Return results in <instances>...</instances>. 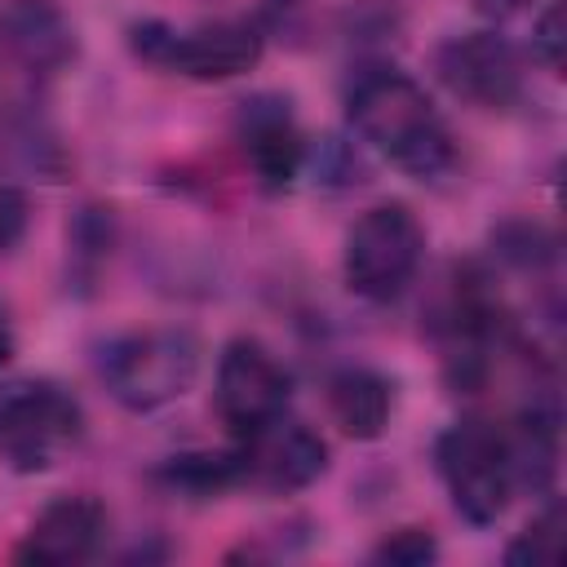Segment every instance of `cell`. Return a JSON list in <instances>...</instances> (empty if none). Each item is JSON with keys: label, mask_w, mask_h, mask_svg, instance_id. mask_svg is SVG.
<instances>
[{"label": "cell", "mask_w": 567, "mask_h": 567, "mask_svg": "<svg viewBox=\"0 0 567 567\" xmlns=\"http://www.w3.org/2000/svg\"><path fill=\"white\" fill-rule=\"evenodd\" d=\"M434 461H439V478L452 496V509L474 523V527H492L514 496V461H509V439L501 425L483 421V416H465L456 425H447L434 443Z\"/></svg>", "instance_id": "4"}, {"label": "cell", "mask_w": 567, "mask_h": 567, "mask_svg": "<svg viewBox=\"0 0 567 567\" xmlns=\"http://www.w3.org/2000/svg\"><path fill=\"white\" fill-rule=\"evenodd\" d=\"M27 221H31V204H27V195H22L18 186L0 182V257L13 252V248L22 244Z\"/></svg>", "instance_id": "17"}, {"label": "cell", "mask_w": 567, "mask_h": 567, "mask_svg": "<svg viewBox=\"0 0 567 567\" xmlns=\"http://www.w3.org/2000/svg\"><path fill=\"white\" fill-rule=\"evenodd\" d=\"M346 120L385 164L416 182H439L456 164V142L434 97L399 66H368L346 89Z\"/></svg>", "instance_id": "2"}, {"label": "cell", "mask_w": 567, "mask_h": 567, "mask_svg": "<svg viewBox=\"0 0 567 567\" xmlns=\"http://www.w3.org/2000/svg\"><path fill=\"white\" fill-rule=\"evenodd\" d=\"M532 0H474V9L483 13V18H492V22H505V18H514L518 9H527Z\"/></svg>", "instance_id": "19"}, {"label": "cell", "mask_w": 567, "mask_h": 567, "mask_svg": "<svg viewBox=\"0 0 567 567\" xmlns=\"http://www.w3.org/2000/svg\"><path fill=\"white\" fill-rule=\"evenodd\" d=\"M235 142L266 190H284L301 173L306 137L297 128L288 97L279 93H252L235 106Z\"/></svg>", "instance_id": "11"}, {"label": "cell", "mask_w": 567, "mask_h": 567, "mask_svg": "<svg viewBox=\"0 0 567 567\" xmlns=\"http://www.w3.org/2000/svg\"><path fill=\"white\" fill-rule=\"evenodd\" d=\"M425 257V226L408 204H377L368 208L341 252L346 288L363 301H394L421 270Z\"/></svg>", "instance_id": "7"}, {"label": "cell", "mask_w": 567, "mask_h": 567, "mask_svg": "<svg viewBox=\"0 0 567 567\" xmlns=\"http://www.w3.org/2000/svg\"><path fill=\"white\" fill-rule=\"evenodd\" d=\"M434 71L461 102L483 111H505L523 97V62L514 44L496 31H470L443 40L434 53Z\"/></svg>", "instance_id": "10"}, {"label": "cell", "mask_w": 567, "mask_h": 567, "mask_svg": "<svg viewBox=\"0 0 567 567\" xmlns=\"http://www.w3.org/2000/svg\"><path fill=\"white\" fill-rule=\"evenodd\" d=\"M128 44L137 58L190 75V80H235L261 62L266 35L248 18H217L195 27H168V22H133Z\"/></svg>", "instance_id": "6"}, {"label": "cell", "mask_w": 567, "mask_h": 567, "mask_svg": "<svg viewBox=\"0 0 567 567\" xmlns=\"http://www.w3.org/2000/svg\"><path fill=\"white\" fill-rule=\"evenodd\" d=\"M159 483H168L182 496H217L235 487V456L230 452H190L173 456L155 470Z\"/></svg>", "instance_id": "14"}, {"label": "cell", "mask_w": 567, "mask_h": 567, "mask_svg": "<svg viewBox=\"0 0 567 567\" xmlns=\"http://www.w3.org/2000/svg\"><path fill=\"white\" fill-rule=\"evenodd\" d=\"M84 434L80 399L44 377L13 381L0 390V461L13 474L53 470Z\"/></svg>", "instance_id": "5"}, {"label": "cell", "mask_w": 567, "mask_h": 567, "mask_svg": "<svg viewBox=\"0 0 567 567\" xmlns=\"http://www.w3.org/2000/svg\"><path fill=\"white\" fill-rule=\"evenodd\" d=\"M230 456H235V487H252L270 496L301 492L328 470V443L310 425L288 416H275L252 434H239V447H230Z\"/></svg>", "instance_id": "9"}, {"label": "cell", "mask_w": 567, "mask_h": 567, "mask_svg": "<svg viewBox=\"0 0 567 567\" xmlns=\"http://www.w3.org/2000/svg\"><path fill=\"white\" fill-rule=\"evenodd\" d=\"M532 49H536V58H540L549 71H558V66H563V0H554V4L536 18Z\"/></svg>", "instance_id": "18"}, {"label": "cell", "mask_w": 567, "mask_h": 567, "mask_svg": "<svg viewBox=\"0 0 567 567\" xmlns=\"http://www.w3.org/2000/svg\"><path fill=\"white\" fill-rule=\"evenodd\" d=\"M292 399V372L275 359V350L257 337H230L217 359V381H213V403L221 425L239 439L275 416H284Z\"/></svg>", "instance_id": "8"}, {"label": "cell", "mask_w": 567, "mask_h": 567, "mask_svg": "<svg viewBox=\"0 0 567 567\" xmlns=\"http://www.w3.org/2000/svg\"><path fill=\"white\" fill-rule=\"evenodd\" d=\"M106 505L89 492L58 496L53 505L40 509V518L27 527V536L13 549V563H35V567H75L89 563L102 540H106Z\"/></svg>", "instance_id": "12"}, {"label": "cell", "mask_w": 567, "mask_h": 567, "mask_svg": "<svg viewBox=\"0 0 567 567\" xmlns=\"http://www.w3.org/2000/svg\"><path fill=\"white\" fill-rule=\"evenodd\" d=\"M558 549H563V505L549 501V505L518 532V540H509L505 563H509V567H554V563H558Z\"/></svg>", "instance_id": "15"}, {"label": "cell", "mask_w": 567, "mask_h": 567, "mask_svg": "<svg viewBox=\"0 0 567 567\" xmlns=\"http://www.w3.org/2000/svg\"><path fill=\"white\" fill-rule=\"evenodd\" d=\"M328 408H332V421L341 425V434L368 443V439L385 434L390 408H394V390L372 368H341L328 381Z\"/></svg>", "instance_id": "13"}, {"label": "cell", "mask_w": 567, "mask_h": 567, "mask_svg": "<svg viewBox=\"0 0 567 567\" xmlns=\"http://www.w3.org/2000/svg\"><path fill=\"white\" fill-rule=\"evenodd\" d=\"M9 350H13V337H9V319H4V306H0V363L9 359Z\"/></svg>", "instance_id": "20"}, {"label": "cell", "mask_w": 567, "mask_h": 567, "mask_svg": "<svg viewBox=\"0 0 567 567\" xmlns=\"http://www.w3.org/2000/svg\"><path fill=\"white\" fill-rule=\"evenodd\" d=\"M106 394L128 412H155L182 399L199 377V341L186 328H142L106 341L97 359Z\"/></svg>", "instance_id": "3"}, {"label": "cell", "mask_w": 567, "mask_h": 567, "mask_svg": "<svg viewBox=\"0 0 567 567\" xmlns=\"http://www.w3.org/2000/svg\"><path fill=\"white\" fill-rule=\"evenodd\" d=\"M75 53V27L53 0H9L0 9V168L62 177L66 159L49 128V93Z\"/></svg>", "instance_id": "1"}, {"label": "cell", "mask_w": 567, "mask_h": 567, "mask_svg": "<svg viewBox=\"0 0 567 567\" xmlns=\"http://www.w3.org/2000/svg\"><path fill=\"white\" fill-rule=\"evenodd\" d=\"M430 558H439V545H434V536L421 532V527H399V532H390V536L372 549V563H390V567H421V563H430Z\"/></svg>", "instance_id": "16"}]
</instances>
